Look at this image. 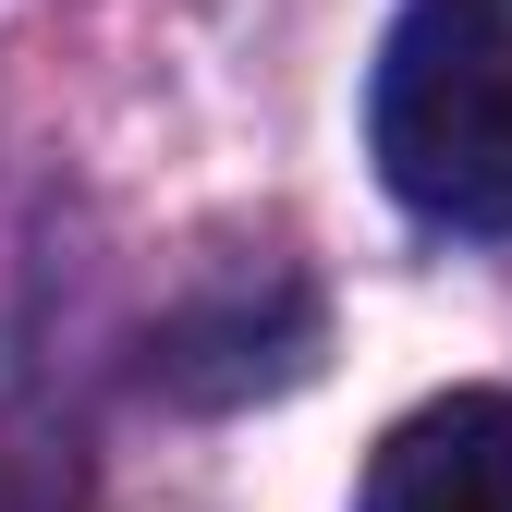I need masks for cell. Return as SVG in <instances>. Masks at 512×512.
<instances>
[{
    "instance_id": "cell-3",
    "label": "cell",
    "mask_w": 512,
    "mask_h": 512,
    "mask_svg": "<svg viewBox=\"0 0 512 512\" xmlns=\"http://www.w3.org/2000/svg\"><path fill=\"white\" fill-rule=\"evenodd\" d=\"M366 512H512V391H439L366 452Z\"/></svg>"
},
{
    "instance_id": "cell-2",
    "label": "cell",
    "mask_w": 512,
    "mask_h": 512,
    "mask_svg": "<svg viewBox=\"0 0 512 512\" xmlns=\"http://www.w3.org/2000/svg\"><path fill=\"white\" fill-rule=\"evenodd\" d=\"M305 354H317V305H305L281 269H256V293L232 281V293L171 305V317H159V342H147L159 391H183V403H244V391H281Z\"/></svg>"
},
{
    "instance_id": "cell-1",
    "label": "cell",
    "mask_w": 512,
    "mask_h": 512,
    "mask_svg": "<svg viewBox=\"0 0 512 512\" xmlns=\"http://www.w3.org/2000/svg\"><path fill=\"white\" fill-rule=\"evenodd\" d=\"M378 183L439 232H512V13L415 0L366 86Z\"/></svg>"
}]
</instances>
